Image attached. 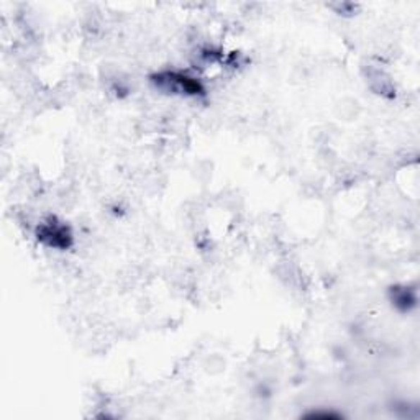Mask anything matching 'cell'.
<instances>
[{"label": "cell", "mask_w": 420, "mask_h": 420, "mask_svg": "<svg viewBox=\"0 0 420 420\" xmlns=\"http://www.w3.org/2000/svg\"><path fill=\"white\" fill-rule=\"evenodd\" d=\"M156 84L160 86H171L172 84V91L177 92H184V94H191V96H196V94H202L204 89H202L201 82L197 79L182 76V74L177 72H165L156 76Z\"/></svg>", "instance_id": "obj_1"}, {"label": "cell", "mask_w": 420, "mask_h": 420, "mask_svg": "<svg viewBox=\"0 0 420 420\" xmlns=\"http://www.w3.org/2000/svg\"><path fill=\"white\" fill-rule=\"evenodd\" d=\"M38 238L48 241V245L51 246H59V248H64V246L69 245V238L71 235L68 234L64 227H58L56 224H48L42 225L38 229Z\"/></svg>", "instance_id": "obj_2"}]
</instances>
